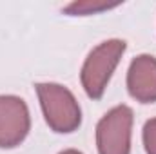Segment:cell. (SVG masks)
<instances>
[{
	"mask_svg": "<svg viewBox=\"0 0 156 154\" xmlns=\"http://www.w3.org/2000/svg\"><path fill=\"white\" fill-rule=\"evenodd\" d=\"M125 53V42L123 40H105L100 45H96L85 58L82 65V87L85 94L93 100H100L109 85V80L113 76L115 69L118 67L122 56Z\"/></svg>",
	"mask_w": 156,
	"mask_h": 154,
	"instance_id": "obj_1",
	"label": "cell"
},
{
	"mask_svg": "<svg viewBox=\"0 0 156 154\" xmlns=\"http://www.w3.org/2000/svg\"><path fill=\"white\" fill-rule=\"evenodd\" d=\"M37 94L47 125L60 134L75 132L82 123V111L75 94L60 83H37Z\"/></svg>",
	"mask_w": 156,
	"mask_h": 154,
	"instance_id": "obj_2",
	"label": "cell"
},
{
	"mask_svg": "<svg viewBox=\"0 0 156 154\" xmlns=\"http://www.w3.org/2000/svg\"><path fill=\"white\" fill-rule=\"evenodd\" d=\"M133 111L127 105H116L102 116L96 125L98 154H129L133 136Z\"/></svg>",
	"mask_w": 156,
	"mask_h": 154,
	"instance_id": "obj_3",
	"label": "cell"
},
{
	"mask_svg": "<svg viewBox=\"0 0 156 154\" xmlns=\"http://www.w3.org/2000/svg\"><path fill=\"white\" fill-rule=\"evenodd\" d=\"M31 129L26 102L13 94H0V149L20 145Z\"/></svg>",
	"mask_w": 156,
	"mask_h": 154,
	"instance_id": "obj_4",
	"label": "cell"
},
{
	"mask_svg": "<svg viewBox=\"0 0 156 154\" xmlns=\"http://www.w3.org/2000/svg\"><path fill=\"white\" fill-rule=\"evenodd\" d=\"M129 94L140 103L156 102V58L151 54L136 56L127 71Z\"/></svg>",
	"mask_w": 156,
	"mask_h": 154,
	"instance_id": "obj_5",
	"label": "cell"
},
{
	"mask_svg": "<svg viewBox=\"0 0 156 154\" xmlns=\"http://www.w3.org/2000/svg\"><path fill=\"white\" fill-rule=\"evenodd\" d=\"M120 2H105V0H80L73 2L64 7L67 15L73 16H87V15H98L102 11H109L113 7H118Z\"/></svg>",
	"mask_w": 156,
	"mask_h": 154,
	"instance_id": "obj_6",
	"label": "cell"
},
{
	"mask_svg": "<svg viewBox=\"0 0 156 154\" xmlns=\"http://www.w3.org/2000/svg\"><path fill=\"white\" fill-rule=\"evenodd\" d=\"M144 147L147 154H156V118H151L144 125Z\"/></svg>",
	"mask_w": 156,
	"mask_h": 154,
	"instance_id": "obj_7",
	"label": "cell"
},
{
	"mask_svg": "<svg viewBox=\"0 0 156 154\" xmlns=\"http://www.w3.org/2000/svg\"><path fill=\"white\" fill-rule=\"evenodd\" d=\"M60 154H82V152L76 151V149H67V151H64V152H60Z\"/></svg>",
	"mask_w": 156,
	"mask_h": 154,
	"instance_id": "obj_8",
	"label": "cell"
}]
</instances>
